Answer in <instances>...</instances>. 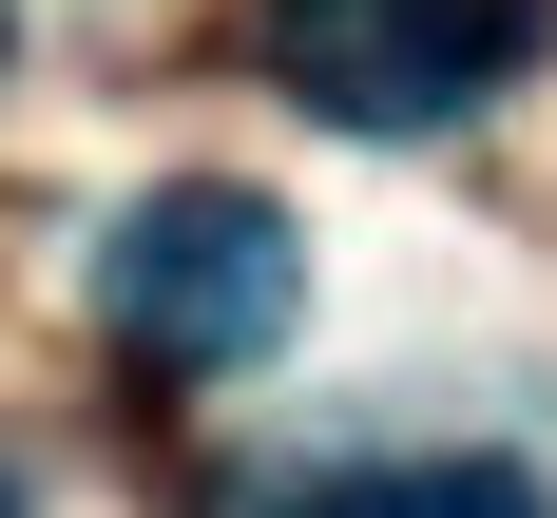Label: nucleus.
<instances>
[{"label": "nucleus", "mask_w": 557, "mask_h": 518, "mask_svg": "<svg viewBox=\"0 0 557 518\" xmlns=\"http://www.w3.org/2000/svg\"><path fill=\"white\" fill-rule=\"evenodd\" d=\"M97 307H115V345H154V365H270L288 307H308V250H288L270 192L173 173V192H135V212L97 230Z\"/></svg>", "instance_id": "f257e3e1"}, {"label": "nucleus", "mask_w": 557, "mask_h": 518, "mask_svg": "<svg viewBox=\"0 0 557 518\" xmlns=\"http://www.w3.org/2000/svg\"><path fill=\"white\" fill-rule=\"evenodd\" d=\"M557 39V0H270L288 97L346 115V135H443Z\"/></svg>", "instance_id": "f03ea898"}, {"label": "nucleus", "mask_w": 557, "mask_h": 518, "mask_svg": "<svg viewBox=\"0 0 557 518\" xmlns=\"http://www.w3.org/2000/svg\"><path fill=\"white\" fill-rule=\"evenodd\" d=\"M288 518H557L519 460H366V480H327V500H288Z\"/></svg>", "instance_id": "7ed1b4c3"}, {"label": "nucleus", "mask_w": 557, "mask_h": 518, "mask_svg": "<svg viewBox=\"0 0 557 518\" xmlns=\"http://www.w3.org/2000/svg\"><path fill=\"white\" fill-rule=\"evenodd\" d=\"M0 518H20V480H0Z\"/></svg>", "instance_id": "20e7f679"}, {"label": "nucleus", "mask_w": 557, "mask_h": 518, "mask_svg": "<svg viewBox=\"0 0 557 518\" xmlns=\"http://www.w3.org/2000/svg\"><path fill=\"white\" fill-rule=\"evenodd\" d=\"M0 39H20V20H0Z\"/></svg>", "instance_id": "39448f33"}]
</instances>
